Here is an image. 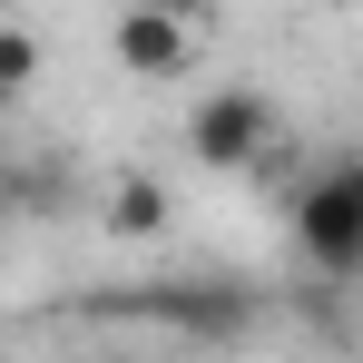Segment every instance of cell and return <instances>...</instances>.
Returning <instances> with one entry per match:
<instances>
[{"label":"cell","mask_w":363,"mask_h":363,"mask_svg":"<svg viewBox=\"0 0 363 363\" xmlns=\"http://www.w3.org/2000/svg\"><path fill=\"white\" fill-rule=\"evenodd\" d=\"M285 226H295V255L324 285H363V157H324L295 186Z\"/></svg>","instance_id":"cell-1"},{"label":"cell","mask_w":363,"mask_h":363,"mask_svg":"<svg viewBox=\"0 0 363 363\" xmlns=\"http://www.w3.org/2000/svg\"><path fill=\"white\" fill-rule=\"evenodd\" d=\"M186 147H196V167H255L275 147V99L265 89H206L186 108Z\"/></svg>","instance_id":"cell-2"},{"label":"cell","mask_w":363,"mask_h":363,"mask_svg":"<svg viewBox=\"0 0 363 363\" xmlns=\"http://www.w3.org/2000/svg\"><path fill=\"white\" fill-rule=\"evenodd\" d=\"M128 314L177 324V334H245V324H255V295H245V285H216V275H196V285H138Z\"/></svg>","instance_id":"cell-3"},{"label":"cell","mask_w":363,"mask_h":363,"mask_svg":"<svg viewBox=\"0 0 363 363\" xmlns=\"http://www.w3.org/2000/svg\"><path fill=\"white\" fill-rule=\"evenodd\" d=\"M108 50H118V69H138V79H177L186 50H196V20H186V10H157V0H138V10L108 20Z\"/></svg>","instance_id":"cell-4"},{"label":"cell","mask_w":363,"mask_h":363,"mask_svg":"<svg viewBox=\"0 0 363 363\" xmlns=\"http://www.w3.org/2000/svg\"><path fill=\"white\" fill-rule=\"evenodd\" d=\"M108 236H128V245L167 236V186H157V177H118V186H108Z\"/></svg>","instance_id":"cell-5"},{"label":"cell","mask_w":363,"mask_h":363,"mask_svg":"<svg viewBox=\"0 0 363 363\" xmlns=\"http://www.w3.org/2000/svg\"><path fill=\"white\" fill-rule=\"evenodd\" d=\"M20 79H40V30H20V20H0V89L20 99Z\"/></svg>","instance_id":"cell-6"},{"label":"cell","mask_w":363,"mask_h":363,"mask_svg":"<svg viewBox=\"0 0 363 363\" xmlns=\"http://www.w3.org/2000/svg\"><path fill=\"white\" fill-rule=\"evenodd\" d=\"M0 118H10V89H0Z\"/></svg>","instance_id":"cell-7"}]
</instances>
